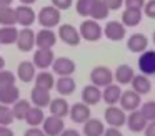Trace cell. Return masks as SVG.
<instances>
[{"mask_svg": "<svg viewBox=\"0 0 155 136\" xmlns=\"http://www.w3.org/2000/svg\"><path fill=\"white\" fill-rule=\"evenodd\" d=\"M105 125L104 121L97 118H90L87 123H84V136H104L105 134Z\"/></svg>", "mask_w": 155, "mask_h": 136, "instance_id": "24", "label": "cell"}, {"mask_svg": "<svg viewBox=\"0 0 155 136\" xmlns=\"http://www.w3.org/2000/svg\"><path fill=\"white\" fill-rule=\"evenodd\" d=\"M4 66H5V60L0 56V70H4Z\"/></svg>", "mask_w": 155, "mask_h": 136, "instance_id": "50", "label": "cell"}, {"mask_svg": "<svg viewBox=\"0 0 155 136\" xmlns=\"http://www.w3.org/2000/svg\"><path fill=\"white\" fill-rule=\"evenodd\" d=\"M57 43V33L52 28H42L37 32V48H54Z\"/></svg>", "mask_w": 155, "mask_h": 136, "instance_id": "20", "label": "cell"}, {"mask_svg": "<svg viewBox=\"0 0 155 136\" xmlns=\"http://www.w3.org/2000/svg\"><path fill=\"white\" fill-rule=\"evenodd\" d=\"M75 88H77V83H75V80L72 78V76H60V78L57 80V83H55V90H57L58 95H62V96L72 95V93L75 91Z\"/></svg>", "mask_w": 155, "mask_h": 136, "instance_id": "26", "label": "cell"}, {"mask_svg": "<svg viewBox=\"0 0 155 136\" xmlns=\"http://www.w3.org/2000/svg\"><path fill=\"white\" fill-rule=\"evenodd\" d=\"M152 42H153V45H155V32H153V35H152Z\"/></svg>", "mask_w": 155, "mask_h": 136, "instance_id": "51", "label": "cell"}, {"mask_svg": "<svg viewBox=\"0 0 155 136\" xmlns=\"http://www.w3.org/2000/svg\"><path fill=\"white\" fill-rule=\"evenodd\" d=\"M75 62L70 58H67V56H58V58H55L54 65H52V70H54L55 75L58 76H72L75 71Z\"/></svg>", "mask_w": 155, "mask_h": 136, "instance_id": "11", "label": "cell"}, {"mask_svg": "<svg viewBox=\"0 0 155 136\" xmlns=\"http://www.w3.org/2000/svg\"><path fill=\"white\" fill-rule=\"evenodd\" d=\"M58 38L68 46H77L82 42L80 30L75 28L74 25H68V23H64V25L58 27Z\"/></svg>", "mask_w": 155, "mask_h": 136, "instance_id": "6", "label": "cell"}, {"mask_svg": "<svg viewBox=\"0 0 155 136\" xmlns=\"http://www.w3.org/2000/svg\"><path fill=\"white\" fill-rule=\"evenodd\" d=\"M140 96L142 95H138L135 90H125V91L122 93V98H120V103H118V105L128 113L135 111V109H138L142 106V98Z\"/></svg>", "mask_w": 155, "mask_h": 136, "instance_id": "8", "label": "cell"}, {"mask_svg": "<svg viewBox=\"0 0 155 136\" xmlns=\"http://www.w3.org/2000/svg\"><path fill=\"white\" fill-rule=\"evenodd\" d=\"M35 63L30 62V60H24V62L18 63L17 66V78L20 80L22 83H30L32 80H35L37 73H35Z\"/></svg>", "mask_w": 155, "mask_h": 136, "instance_id": "15", "label": "cell"}, {"mask_svg": "<svg viewBox=\"0 0 155 136\" xmlns=\"http://www.w3.org/2000/svg\"><path fill=\"white\" fill-rule=\"evenodd\" d=\"M42 129L45 131L47 136H60L65 129V123H64V118H58V116H47L42 125Z\"/></svg>", "mask_w": 155, "mask_h": 136, "instance_id": "10", "label": "cell"}, {"mask_svg": "<svg viewBox=\"0 0 155 136\" xmlns=\"http://www.w3.org/2000/svg\"><path fill=\"white\" fill-rule=\"evenodd\" d=\"M110 12H112V10L107 7V3H105L104 0H97V2H95V5H94V10H92L90 18L100 22V20H105V18H107Z\"/></svg>", "mask_w": 155, "mask_h": 136, "instance_id": "34", "label": "cell"}, {"mask_svg": "<svg viewBox=\"0 0 155 136\" xmlns=\"http://www.w3.org/2000/svg\"><path fill=\"white\" fill-rule=\"evenodd\" d=\"M122 88L118 83H112V85L105 86L102 90V100L107 103L108 106H114V105H118L120 103V98H122Z\"/></svg>", "mask_w": 155, "mask_h": 136, "instance_id": "16", "label": "cell"}, {"mask_svg": "<svg viewBox=\"0 0 155 136\" xmlns=\"http://www.w3.org/2000/svg\"><path fill=\"white\" fill-rule=\"evenodd\" d=\"M60 136H80V133L77 129H64V133Z\"/></svg>", "mask_w": 155, "mask_h": 136, "instance_id": "47", "label": "cell"}, {"mask_svg": "<svg viewBox=\"0 0 155 136\" xmlns=\"http://www.w3.org/2000/svg\"><path fill=\"white\" fill-rule=\"evenodd\" d=\"M35 2L37 0H20V3H24V5H34Z\"/></svg>", "mask_w": 155, "mask_h": 136, "instance_id": "49", "label": "cell"}, {"mask_svg": "<svg viewBox=\"0 0 155 136\" xmlns=\"http://www.w3.org/2000/svg\"><path fill=\"white\" fill-rule=\"evenodd\" d=\"M95 2H97V0H77V3H75V10H77V13L80 17L87 18V17L92 15V10H94Z\"/></svg>", "mask_w": 155, "mask_h": 136, "instance_id": "35", "label": "cell"}, {"mask_svg": "<svg viewBox=\"0 0 155 136\" xmlns=\"http://www.w3.org/2000/svg\"><path fill=\"white\" fill-rule=\"evenodd\" d=\"M114 80H115V73H112V70L108 66L98 65L95 68H92V71H90V81L94 85L100 86V88H105V86L112 85Z\"/></svg>", "mask_w": 155, "mask_h": 136, "instance_id": "3", "label": "cell"}, {"mask_svg": "<svg viewBox=\"0 0 155 136\" xmlns=\"http://www.w3.org/2000/svg\"><path fill=\"white\" fill-rule=\"evenodd\" d=\"M105 3H107V7L110 10H118L122 8V5L125 3V0H104Z\"/></svg>", "mask_w": 155, "mask_h": 136, "instance_id": "43", "label": "cell"}, {"mask_svg": "<svg viewBox=\"0 0 155 136\" xmlns=\"http://www.w3.org/2000/svg\"><path fill=\"white\" fill-rule=\"evenodd\" d=\"M74 3V0H52V5L57 7L58 10H68Z\"/></svg>", "mask_w": 155, "mask_h": 136, "instance_id": "41", "label": "cell"}, {"mask_svg": "<svg viewBox=\"0 0 155 136\" xmlns=\"http://www.w3.org/2000/svg\"><path fill=\"white\" fill-rule=\"evenodd\" d=\"M32 62L35 63V66L40 70H47L54 65L55 62V55L52 52V48H37L34 52V60Z\"/></svg>", "mask_w": 155, "mask_h": 136, "instance_id": "7", "label": "cell"}, {"mask_svg": "<svg viewBox=\"0 0 155 136\" xmlns=\"http://www.w3.org/2000/svg\"><path fill=\"white\" fill-rule=\"evenodd\" d=\"M24 136H47V134H45V131H44V129H40L38 126H35V128H32V126H30V128L25 131Z\"/></svg>", "mask_w": 155, "mask_h": 136, "instance_id": "42", "label": "cell"}, {"mask_svg": "<svg viewBox=\"0 0 155 136\" xmlns=\"http://www.w3.org/2000/svg\"><path fill=\"white\" fill-rule=\"evenodd\" d=\"M35 86H38V88H45L50 91L52 88H55V78H54V73L47 71V70H40V71L37 73V76H35Z\"/></svg>", "mask_w": 155, "mask_h": 136, "instance_id": "28", "label": "cell"}, {"mask_svg": "<svg viewBox=\"0 0 155 136\" xmlns=\"http://www.w3.org/2000/svg\"><path fill=\"white\" fill-rule=\"evenodd\" d=\"M78 30H80L82 40H85V42H98L102 38V35H104L102 25H98V22L94 18H85L80 23Z\"/></svg>", "mask_w": 155, "mask_h": 136, "instance_id": "2", "label": "cell"}, {"mask_svg": "<svg viewBox=\"0 0 155 136\" xmlns=\"http://www.w3.org/2000/svg\"><path fill=\"white\" fill-rule=\"evenodd\" d=\"M143 133H145V136H155V121H148Z\"/></svg>", "mask_w": 155, "mask_h": 136, "instance_id": "45", "label": "cell"}, {"mask_svg": "<svg viewBox=\"0 0 155 136\" xmlns=\"http://www.w3.org/2000/svg\"><path fill=\"white\" fill-rule=\"evenodd\" d=\"M0 45H2V43H0Z\"/></svg>", "mask_w": 155, "mask_h": 136, "instance_id": "52", "label": "cell"}, {"mask_svg": "<svg viewBox=\"0 0 155 136\" xmlns=\"http://www.w3.org/2000/svg\"><path fill=\"white\" fill-rule=\"evenodd\" d=\"M20 100V90L15 85L0 88V105H15Z\"/></svg>", "mask_w": 155, "mask_h": 136, "instance_id": "23", "label": "cell"}, {"mask_svg": "<svg viewBox=\"0 0 155 136\" xmlns=\"http://www.w3.org/2000/svg\"><path fill=\"white\" fill-rule=\"evenodd\" d=\"M30 108H32L30 101H28V100H22L20 98L17 103H15V105H12V111H14L15 119H18V121H22V119H24V121H25V118H27Z\"/></svg>", "mask_w": 155, "mask_h": 136, "instance_id": "33", "label": "cell"}, {"mask_svg": "<svg viewBox=\"0 0 155 136\" xmlns=\"http://www.w3.org/2000/svg\"><path fill=\"white\" fill-rule=\"evenodd\" d=\"M102 100V90L100 86L97 85H87L82 88V101L85 103V105L92 106V105H98V101Z\"/></svg>", "mask_w": 155, "mask_h": 136, "instance_id": "19", "label": "cell"}, {"mask_svg": "<svg viewBox=\"0 0 155 136\" xmlns=\"http://www.w3.org/2000/svg\"><path fill=\"white\" fill-rule=\"evenodd\" d=\"M104 118H105V123L112 128H122V126L127 123V118L128 116L125 115V109L122 106H108L104 113Z\"/></svg>", "mask_w": 155, "mask_h": 136, "instance_id": "4", "label": "cell"}, {"mask_svg": "<svg viewBox=\"0 0 155 136\" xmlns=\"http://www.w3.org/2000/svg\"><path fill=\"white\" fill-rule=\"evenodd\" d=\"M30 100L35 106L38 108H45V106L50 105L52 98H50V91L45 88H38V86H34L30 91Z\"/></svg>", "mask_w": 155, "mask_h": 136, "instance_id": "22", "label": "cell"}, {"mask_svg": "<svg viewBox=\"0 0 155 136\" xmlns=\"http://www.w3.org/2000/svg\"><path fill=\"white\" fill-rule=\"evenodd\" d=\"M37 20L42 25V28H55V27H58V23L62 20V10H58L54 5L42 7L37 15Z\"/></svg>", "mask_w": 155, "mask_h": 136, "instance_id": "1", "label": "cell"}, {"mask_svg": "<svg viewBox=\"0 0 155 136\" xmlns=\"http://www.w3.org/2000/svg\"><path fill=\"white\" fill-rule=\"evenodd\" d=\"M140 111L143 113V116L148 119V121H155V101H147V103H142Z\"/></svg>", "mask_w": 155, "mask_h": 136, "instance_id": "38", "label": "cell"}, {"mask_svg": "<svg viewBox=\"0 0 155 136\" xmlns=\"http://www.w3.org/2000/svg\"><path fill=\"white\" fill-rule=\"evenodd\" d=\"M114 73H115V81L118 85H130L132 80L135 78V71L130 65H118Z\"/></svg>", "mask_w": 155, "mask_h": 136, "instance_id": "25", "label": "cell"}, {"mask_svg": "<svg viewBox=\"0 0 155 136\" xmlns=\"http://www.w3.org/2000/svg\"><path fill=\"white\" fill-rule=\"evenodd\" d=\"M127 48L132 53H143L148 48V38L143 33H132L127 40Z\"/></svg>", "mask_w": 155, "mask_h": 136, "instance_id": "18", "label": "cell"}, {"mask_svg": "<svg viewBox=\"0 0 155 136\" xmlns=\"http://www.w3.org/2000/svg\"><path fill=\"white\" fill-rule=\"evenodd\" d=\"M0 136H14V131H12L8 126L0 125Z\"/></svg>", "mask_w": 155, "mask_h": 136, "instance_id": "46", "label": "cell"}, {"mask_svg": "<svg viewBox=\"0 0 155 136\" xmlns=\"http://www.w3.org/2000/svg\"><path fill=\"white\" fill-rule=\"evenodd\" d=\"M125 28L127 27L124 25L118 20H112L107 25L104 27V35L107 36L110 42H120V40L125 38Z\"/></svg>", "mask_w": 155, "mask_h": 136, "instance_id": "12", "label": "cell"}, {"mask_svg": "<svg viewBox=\"0 0 155 136\" xmlns=\"http://www.w3.org/2000/svg\"><path fill=\"white\" fill-rule=\"evenodd\" d=\"M148 125V119L143 116V113L140 109H135V111L128 113V118H127V128L130 129L132 133H142L145 131Z\"/></svg>", "mask_w": 155, "mask_h": 136, "instance_id": "14", "label": "cell"}, {"mask_svg": "<svg viewBox=\"0 0 155 136\" xmlns=\"http://www.w3.org/2000/svg\"><path fill=\"white\" fill-rule=\"evenodd\" d=\"M70 119L74 123H78V125H84V123H87L88 119H90L92 113H90V106L85 105L84 101L80 103H74L70 108Z\"/></svg>", "mask_w": 155, "mask_h": 136, "instance_id": "13", "label": "cell"}, {"mask_svg": "<svg viewBox=\"0 0 155 136\" xmlns=\"http://www.w3.org/2000/svg\"><path fill=\"white\" fill-rule=\"evenodd\" d=\"M145 0H125V8H137V10H143L145 7Z\"/></svg>", "mask_w": 155, "mask_h": 136, "instance_id": "40", "label": "cell"}, {"mask_svg": "<svg viewBox=\"0 0 155 136\" xmlns=\"http://www.w3.org/2000/svg\"><path fill=\"white\" fill-rule=\"evenodd\" d=\"M104 136H124V134H122V131L118 128H112V126H108V128L105 129Z\"/></svg>", "mask_w": 155, "mask_h": 136, "instance_id": "44", "label": "cell"}, {"mask_svg": "<svg viewBox=\"0 0 155 136\" xmlns=\"http://www.w3.org/2000/svg\"><path fill=\"white\" fill-rule=\"evenodd\" d=\"M17 25L20 27H30L34 25V22L37 20V15H35V12L32 10L30 5H18L17 8Z\"/></svg>", "mask_w": 155, "mask_h": 136, "instance_id": "17", "label": "cell"}, {"mask_svg": "<svg viewBox=\"0 0 155 136\" xmlns=\"http://www.w3.org/2000/svg\"><path fill=\"white\" fill-rule=\"evenodd\" d=\"M12 2L14 0H0V7H8V5H12Z\"/></svg>", "mask_w": 155, "mask_h": 136, "instance_id": "48", "label": "cell"}, {"mask_svg": "<svg viewBox=\"0 0 155 136\" xmlns=\"http://www.w3.org/2000/svg\"><path fill=\"white\" fill-rule=\"evenodd\" d=\"M15 75L8 70H0V88H5V86L15 85Z\"/></svg>", "mask_w": 155, "mask_h": 136, "instance_id": "37", "label": "cell"}, {"mask_svg": "<svg viewBox=\"0 0 155 136\" xmlns=\"http://www.w3.org/2000/svg\"><path fill=\"white\" fill-rule=\"evenodd\" d=\"M15 45L20 52H32L34 46H37V33L30 27H22V30H18V40Z\"/></svg>", "mask_w": 155, "mask_h": 136, "instance_id": "5", "label": "cell"}, {"mask_svg": "<svg viewBox=\"0 0 155 136\" xmlns=\"http://www.w3.org/2000/svg\"><path fill=\"white\" fill-rule=\"evenodd\" d=\"M138 70L147 76L155 75V50H145L138 56Z\"/></svg>", "mask_w": 155, "mask_h": 136, "instance_id": "9", "label": "cell"}, {"mask_svg": "<svg viewBox=\"0 0 155 136\" xmlns=\"http://www.w3.org/2000/svg\"><path fill=\"white\" fill-rule=\"evenodd\" d=\"M0 25L2 27L17 25V10L12 5L0 7Z\"/></svg>", "mask_w": 155, "mask_h": 136, "instance_id": "30", "label": "cell"}, {"mask_svg": "<svg viewBox=\"0 0 155 136\" xmlns=\"http://www.w3.org/2000/svg\"><path fill=\"white\" fill-rule=\"evenodd\" d=\"M130 85H132V90H135L138 95H147V93H150V90H152L150 80H148V76L143 75V73L135 75V78L132 80Z\"/></svg>", "mask_w": 155, "mask_h": 136, "instance_id": "29", "label": "cell"}, {"mask_svg": "<svg viewBox=\"0 0 155 136\" xmlns=\"http://www.w3.org/2000/svg\"><path fill=\"white\" fill-rule=\"evenodd\" d=\"M48 109H50V115L58 116V118H65V116L70 115V105L65 98L58 96V98H54L48 105Z\"/></svg>", "mask_w": 155, "mask_h": 136, "instance_id": "21", "label": "cell"}, {"mask_svg": "<svg viewBox=\"0 0 155 136\" xmlns=\"http://www.w3.org/2000/svg\"><path fill=\"white\" fill-rule=\"evenodd\" d=\"M15 121V116H14V111L8 105H0V125L4 126H8Z\"/></svg>", "mask_w": 155, "mask_h": 136, "instance_id": "36", "label": "cell"}, {"mask_svg": "<svg viewBox=\"0 0 155 136\" xmlns=\"http://www.w3.org/2000/svg\"><path fill=\"white\" fill-rule=\"evenodd\" d=\"M25 121H27V125H28V126H32V128L44 125V121H45L44 108H38V106H32L30 111H28V115H27V118H25Z\"/></svg>", "mask_w": 155, "mask_h": 136, "instance_id": "32", "label": "cell"}, {"mask_svg": "<svg viewBox=\"0 0 155 136\" xmlns=\"http://www.w3.org/2000/svg\"><path fill=\"white\" fill-rule=\"evenodd\" d=\"M143 17V10H137V8H125L122 12V23L125 27H137L142 22Z\"/></svg>", "mask_w": 155, "mask_h": 136, "instance_id": "27", "label": "cell"}, {"mask_svg": "<svg viewBox=\"0 0 155 136\" xmlns=\"http://www.w3.org/2000/svg\"><path fill=\"white\" fill-rule=\"evenodd\" d=\"M143 13L148 18H155V0H148L143 7Z\"/></svg>", "mask_w": 155, "mask_h": 136, "instance_id": "39", "label": "cell"}, {"mask_svg": "<svg viewBox=\"0 0 155 136\" xmlns=\"http://www.w3.org/2000/svg\"><path fill=\"white\" fill-rule=\"evenodd\" d=\"M18 40V30L14 25L0 27V43L2 45H14Z\"/></svg>", "mask_w": 155, "mask_h": 136, "instance_id": "31", "label": "cell"}]
</instances>
